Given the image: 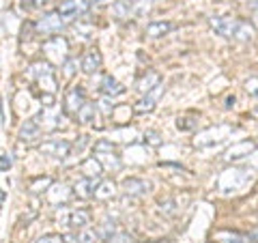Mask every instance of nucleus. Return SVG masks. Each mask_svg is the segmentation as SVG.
Masks as SVG:
<instances>
[{"instance_id": "c85d7f7f", "label": "nucleus", "mask_w": 258, "mask_h": 243, "mask_svg": "<svg viewBox=\"0 0 258 243\" xmlns=\"http://www.w3.org/2000/svg\"><path fill=\"white\" fill-rule=\"evenodd\" d=\"M39 243H62V237H58V234H47V237L39 239Z\"/></svg>"}, {"instance_id": "423d86ee", "label": "nucleus", "mask_w": 258, "mask_h": 243, "mask_svg": "<svg viewBox=\"0 0 258 243\" xmlns=\"http://www.w3.org/2000/svg\"><path fill=\"white\" fill-rule=\"evenodd\" d=\"M237 24H239V20H235V18H213L211 20V28L217 32V35L232 39Z\"/></svg>"}, {"instance_id": "1a4fd4ad", "label": "nucleus", "mask_w": 258, "mask_h": 243, "mask_svg": "<svg viewBox=\"0 0 258 243\" xmlns=\"http://www.w3.org/2000/svg\"><path fill=\"white\" fill-rule=\"evenodd\" d=\"M91 224V213L84 211V209H69V228L82 230L88 228Z\"/></svg>"}, {"instance_id": "7c9ffc66", "label": "nucleus", "mask_w": 258, "mask_h": 243, "mask_svg": "<svg viewBox=\"0 0 258 243\" xmlns=\"http://www.w3.org/2000/svg\"><path fill=\"white\" fill-rule=\"evenodd\" d=\"M32 5H37V0H22V7H24V9H30Z\"/></svg>"}, {"instance_id": "5701e85b", "label": "nucleus", "mask_w": 258, "mask_h": 243, "mask_svg": "<svg viewBox=\"0 0 258 243\" xmlns=\"http://www.w3.org/2000/svg\"><path fill=\"white\" fill-rule=\"evenodd\" d=\"M76 237H78V243H97L99 234H97L95 230H91V228H82Z\"/></svg>"}, {"instance_id": "4468645a", "label": "nucleus", "mask_w": 258, "mask_h": 243, "mask_svg": "<svg viewBox=\"0 0 258 243\" xmlns=\"http://www.w3.org/2000/svg\"><path fill=\"white\" fill-rule=\"evenodd\" d=\"M95 190H97V181L95 179H86V176H84V179H80L76 183V188H74L76 196H80V198H93Z\"/></svg>"}, {"instance_id": "dca6fc26", "label": "nucleus", "mask_w": 258, "mask_h": 243, "mask_svg": "<svg viewBox=\"0 0 258 243\" xmlns=\"http://www.w3.org/2000/svg\"><path fill=\"white\" fill-rule=\"evenodd\" d=\"M39 132H41V127L37 125V120L35 118H30V120H26V123L22 125V129H20V138L24 142H30V140H35V138L39 136Z\"/></svg>"}, {"instance_id": "9b49d317", "label": "nucleus", "mask_w": 258, "mask_h": 243, "mask_svg": "<svg viewBox=\"0 0 258 243\" xmlns=\"http://www.w3.org/2000/svg\"><path fill=\"white\" fill-rule=\"evenodd\" d=\"M256 237L252 234H241V232H228V230H222L215 234V241L217 243H254Z\"/></svg>"}, {"instance_id": "f257e3e1", "label": "nucleus", "mask_w": 258, "mask_h": 243, "mask_svg": "<svg viewBox=\"0 0 258 243\" xmlns=\"http://www.w3.org/2000/svg\"><path fill=\"white\" fill-rule=\"evenodd\" d=\"M28 76L32 80H37V84L43 88L45 93H54L56 91V78H54V69L47 63H35L28 69Z\"/></svg>"}, {"instance_id": "4be33fe9", "label": "nucleus", "mask_w": 258, "mask_h": 243, "mask_svg": "<svg viewBox=\"0 0 258 243\" xmlns=\"http://www.w3.org/2000/svg\"><path fill=\"white\" fill-rule=\"evenodd\" d=\"M69 196H71V192H69L67 188H64V185H60V188H58V185H54V188L50 190V194H47V198H50L52 202H54V200L58 202V198H60L62 202H67V200H69Z\"/></svg>"}, {"instance_id": "f8f14e48", "label": "nucleus", "mask_w": 258, "mask_h": 243, "mask_svg": "<svg viewBox=\"0 0 258 243\" xmlns=\"http://www.w3.org/2000/svg\"><path fill=\"white\" fill-rule=\"evenodd\" d=\"M101 67V54L97 50H88L82 58V71L84 74H95Z\"/></svg>"}, {"instance_id": "aec40b11", "label": "nucleus", "mask_w": 258, "mask_h": 243, "mask_svg": "<svg viewBox=\"0 0 258 243\" xmlns=\"http://www.w3.org/2000/svg\"><path fill=\"white\" fill-rule=\"evenodd\" d=\"M95 114H97V106L91 101H84V106L78 110V120L80 123H91V120H95Z\"/></svg>"}, {"instance_id": "2f4dec72", "label": "nucleus", "mask_w": 258, "mask_h": 243, "mask_svg": "<svg viewBox=\"0 0 258 243\" xmlns=\"http://www.w3.org/2000/svg\"><path fill=\"white\" fill-rule=\"evenodd\" d=\"M3 200H5V192L0 190V205H3Z\"/></svg>"}, {"instance_id": "39448f33", "label": "nucleus", "mask_w": 258, "mask_h": 243, "mask_svg": "<svg viewBox=\"0 0 258 243\" xmlns=\"http://www.w3.org/2000/svg\"><path fill=\"white\" fill-rule=\"evenodd\" d=\"M39 151H41V155H52V157L62 159L71 153V142H67V140H47L39 147Z\"/></svg>"}, {"instance_id": "6ab92c4d", "label": "nucleus", "mask_w": 258, "mask_h": 243, "mask_svg": "<svg viewBox=\"0 0 258 243\" xmlns=\"http://www.w3.org/2000/svg\"><path fill=\"white\" fill-rule=\"evenodd\" d=\"M114 196V183L112 181H101V183H97V190H95V198L97 200H108Z\"/></svg>"}, {"instance_id": "cd10ccee", "label": "nucleus", "mask_w": 258, "mask_h": 243, "mask_svg": "<svg viewBox=\"0 0 258 243\" xmlns=\"http://www.w3.org/2000/svg\"><path fill=\"white\" fill-rule=\"evenodd\" d=\"M13 164V159L9 155H0V170H9Z\"/></svg>"}, {"instance_id": "b1692460", "label": "nucleus", "mask_w": 258, "mask_h": 243, "mask_svg": "<svg viewBox=\"0 0 258 243\" xmlns=\"http://www.w3.org/2000/svg\"><path fill=\"white\" fill-rule=\"evenodd\" d=\"M50 185H52V181L50 179H47V176H45V179H43V176H39V179H35V181H32L30 183V192H43L45 188H50Z\"/></svg>"}, {"instance_id": "9d476101", "label": "nucleus", "mask_w": 258, "mask_h": 243, "mask_svg": "<svg viewBox=\"0 0 258 243\" xmlns=\"http://www.w3.org/2000/svg\"><path fill=\"white\" fill-rule=\"evenodd\" d=\"M82 174L86 176V179L99 181L101 176H103V166H101V161L97 159V157H88V159H84V164H82Z\"/></svg>"}, {"instance_id": "f3484780", "label": "nucleus", "mask_w": 258, "mask_h": 243, "mask_svg": "<svg viewBox=\"0 0 258 243\" xmlns=\"http://www.w3.org/2000/svg\"><path fill=\"white\" fill-rule=\"evenodd\" d=\"M101 91L106 93V95H112V97H114V95H120V93H123L125 88H123V84H120V82H116V80L112 78V76H103V80H101Z\"/></svg>"}, {"instance_id": "393cba45", "label": "nucleus", "mask_w": 258, "mask_h": 243, "mask_svg": "<svg viewBox=\"0 0 258 243\" xmlns=\"http://www.w3.org/2000/svg\"><path fill=\"white\" fill-rule=\"evenodd\" d=\"M108 243H134V239L129 237L127 232H114L112 237L108 239Z\"/></svg>"}, {"instance_id": "a211bd4d", "label": "nucleus", "mask_w": 258, "mask_h": 243, "mask_svg": "<svg viewBox=\"0 0 258 243\" xmlns=\"http://www.w3.org/2000/svg\"><path fill=\"white\" fill-rule=\"evenodd\" d=\"M174 26L170 22H153V24H149L147 26V35L149 37H164V35H168Z\"/></svg>"}, {"instance_id": "7ed1b4c3", "label": "nucleus", "mask_w": 258, "mask_h": 243, "mask_svg": "<svg viewBox=\"0 0 258 243\" xmlns=\"http://www.w3.org/2000/svg\"><path fill=\"white\" fill-rule=\"evenodd\" d=\"M84 88L82 86H71L67 93H64V112L67 114H78V110L84 106Z\"/></svg>"}, {"instance_id": "6e6552de", "label": "nucleus", "mask_w": 258, "mask_h": 243, "mask_svg": "<svg viewBox=\"0 0 258 243\" xmlns=\"http://www.w3.org/2000/svg\"><path fill=\"white\" fill-rule=\"evenodd\" d=\"M161 91H164V86L157 84V86H155V91H149V93H147V97H144V99H140V101L134 106V110L138 112V114H144V112H151L153 108H155V101H157V97L161 95Z\"/></svg>"}, {"instance_id": "bb28decb", "label": "nucleus", "mask_w": 258, "mask_h": 243, "mask_svg": "<svg viewBox=\"0 0 258 243\" xmlns=\"http://www.w3.org/2000/svg\"><path fill=\"white\" fill-rule=\"evenodd\" d=\"M74 67H76V60H64V63H62L64 76H67V78H71V76H74Z\"/></svg>"}, {"instance_id": "412c9836", "label": "nucleus", "mask_w": 258, "mask_h": 243, "mask_svg": "<svg viewBox=\"0 0 258 243\" xmlns=\"http://www.w3.org/2000/svg\"><path fill=\"white\" fill-rule=\"evenodd\" d=\"M157 84H161L159 82V74H155V71H149V76H144L140 82H138V88L142 93H149V91H153Z\"/></svg>"}, {"instance_id": "a878e982", "label": "nucleus", "mask_w": 258, "mask_h": 243, "mask_svg": "<svg viewBox=\"0 0 258 243\" xmlns=\"http://www.w3.org/2000/svg\"><path fill=\"white\" fill-rule=\"evenodd\" d=\"M245 88H247V93H249V95L258 99V78H249L247 82H245Z\"/></svg>"}, {"instance_id": "f03ea898", "label": "nucleus", "mask_w": 258, "mask_h": 243, "mask_svg": "<svg viewBox=\"0 0 258 243\" xmlns=\"http://www.w3.org/2000/svg\"><path fill=\"white\" fill-rule=\"evenodd\" d=\"M64 28V18L60 13H47L37 22V30L41 35H56Z\"/></svg>"}, {"instance_id": "c756f323", "label": "nucleus", "mask_w": 258, "mask_h": 243, "mask_svg": "<svg viewBox=\"0 0 258 243\" xmlns=\"http://www.w3.org/2000/svg\"><path fill=\"white\" fill-rule=\"evenodd\" d=\"M144 138H149V142H151V144H159V142H161L157 132H147V134H144Z\"/></svg>"}, {"instance_id": "473e14b6", "label": "nucleus", "mask_w": 258, "mask_h": 243, "mask_svg": "<svg viewBox=\"0 0 258 243\" xmlns=\"http://www.w3.org/2000/svg\"><path fill=\"white\" fill-rule=\"evenodd\" d=\"M86 3H88V5H93V3H97V0H86Z\"/></svg>"}, {"instance_id": "0eeeda50", "label": "nucleus", "mask_w": 258, "mask_h": 243, "mask_svg": "<svg viewBox=\"0 0 258 243\" xmlns=\"http://www.w3.org/2000/svg\"><path fill=\"white\" fill-rule=\"evenodd\" d=\"M123 192L132 194V196H142V194L151 192V183L144 179H136V176H129V179L123 181Z\"/></svg>"}, {"instance_id": "ddd939ff", "label": "nucleus", "mask_w": 258, "mask_h": 243, "mask_svg": "<svg viewBox=\"0 0 258 243\" xmlns=\"http://www.w3.org/2000/svg\"><path fill=\"white\" fill-rule=\"evenodd\" d=\"M254 147H256V144L252 140H243V142L235 144V147H230L228 153H226V157H228V159H241V157L249 155V153L254 151Z\"/></svg>"}, {"instance_id": "20e7f679", "label": "nucleus", "mask_w": 258, "mask_h": 243, "mask_svg": "<svg viewBox=\"0 0 258 243\" xmlns=\"http://www.w3.org/2000/svg\"><path fill=\"white\" fill-rule=\"evenodd\" d=\"M88 5L86 0H62V3L58 5V9H56V13H60L64 20H71V18H78V15H82L88 11Z\"/></svg>"}, {"instance_id": "72a5a7b5", "label": "nucleus", "mask_w": 258, "mask_h": 243, "mask_svg": "<svg viewBox=\"0 0 258 243\" xmlns=\"http://www.w3.org/2000/svg\"><path fill=\"white\" fill-rule=\"evenodd\" d=\"M256 116H258V110H256Z\"/></svg>"}, {"instance_id": "2eb2a0df", "label": "nucleus", "mask_w": 258, "mask_h": 243, "mask_svg": "<svg viewBox=\"0 0 258 243\" xmlns=\"http://www.w3.org/2000/svg\"><path fill=\"white\" fill-rule=\"evenodd\" d=\"M254 26L249 22H243V20H239L237 24V28H235V35H232V39L235 41H241V43H245V41H252V37H254Z\"/></svg>"}]
</instances>
